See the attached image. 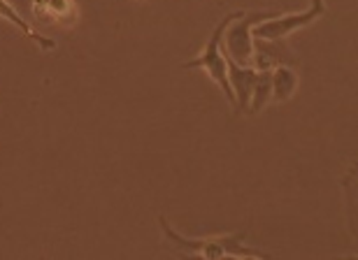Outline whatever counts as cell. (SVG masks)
I'll return each mask as SVG.
<instances>
[{
    "label": "cell",
    "mask_w": 358,
    "mask_h": 260,
    "mask_svg": "<svg viewBox=\"0 0 358 260\" xmlns=\"http://www.w3.org/2000/svg\"><path fill=\"white\" fill-rule=\"evenodd\" d=\"M277 65H293L296 68V54L286 47L284 40H259L254 38V70H272Z\"/></svg>",
    "instance_id": "obj_6"
},
{
    "label": "cell",
    "mask_w": 358,
    "mask_h": 260,
    "mask_svg": "<svg viewBox=\"0 0 358 260\" xmlns=\"http://www.w3.org/2000/svg\"><path fill=\"white\" fill-rule=\"evenodd\" d=\"M326 14V0H310V7L303 12H289V14H275L259 26H254L252 35L259 40H286L293 33L303 31L312 26L314 21Z\"/></svg>",
    "instance_id": "obj_4"
},
{
    "label": "cell",
    "mask_w": 358,
    "mask_h": 260,
    "mask_svg": "<svg viewBox=\"0 0 358 260\" xmlns=\"http://www.w3.org/2000/svg\"><path fill=\"white\" fill-rule=\"evenodd\" d=\"M277 12L259 10V12H245L242 17H235L231 24L226 26L224 33V54L238 65H252L254 59V26H259L261 21L275 17Z\"/></svg>",
    "instance_id": "obj_3"
},
{
    "label": "cell",
    "mask_w": 358,
    "mask_h": 260,
    "mask_svg": "<svg viewBox=\"0 0 358 260\" xmlns=\"http://www.w3.org/2000/svg\"><path fill=\"white\" fill-rule=\"evenodd\" d=\"M272 103V70H256V82L249 98L247 114H259Z\"/></svg>",
    "instance_id": "obj_10"
},
{
    "label": "cell",
    "mask_w": 358,
    "mask_h": 260,
    "mask_svg": "<svg viewBox=\"0 0 358 260\" xmlns=\"http://www.w3.org/2000/svg\"><path fill=\"white\" fill-rule=\"evenodd\" d=\"M161 233L166 237V244L179 249L186 256H198L205 260H219V258H261L266 260L270 254H263L259 249H252L245 244V233H233V235H221V237H186L170 226L168 219H159Z\"/></svg>",
    "instance_id": "obj_1"
},
{
    "label": "cell",
    "mask_w": 358,
    "mask_h": 260,
    "mask_svg": "<svg viewBox=\"0 0 358 260\" xmlns=\"http://www.w3.org/2000/svg\"><path fill=\"white\" fill-rule=\"evenodd\" d=\"M226 72L228 84L235 96V112H247L249 98H252V89L256 82V70L252 65H238L231 56H226Z\"/></svg>",
    "instance_id": "obj_7"
},
{
    "label": "cell",
    "mask_w": 358,
    "mask_h": 260,
    "mask_svg": "<svg viewBox=\"0 0 358 260\" xmlns=\"http://www.w3.org/2000/svg\"><path fill=\"white\" fill-rule=\"evenodd\" d=\"M298 91V72L293 65L272 68V103H286Z\"/></svg>",
    "instance_id": "obj_9"
},
{
    "label": "cell",
    "mask_w": 358,
    "mask_h": 260,
    "mask_svg": "<svg viewBox=\"0 0 358 260\" xmlns=\"http://www.w3.org/2000/svg\"><path fill=\"white\" fill-rule=\"evenodd\" d=\"M31 12L38 24L61 28H73L80 19V7L75 0H31Z\"/></svg>",
    "instance_id": "obj_5"
},
{
    "label": "cell",
    "mask_w": 358,
    "mask_h": 260,
    "mask_svg": "<svg viewBox=\"0 0 358 260\" xmlns=\"http://www.w3.org/2000/svg\"><path fill=\"white\" fill-rule=\"evenodd\" d=\"M0 17H3L5 21H10V24H14L19 28L21 33L26 35V38H31L35 45L40 47V52H45V54H49V52H54L56 49V42L54 40H49L47 35H42V33H38V28H35L33 24H28V21L21 17V14L14 10V7L7 3V0H0Z\"/></svg>",
    "instance_id": "obj_8"
},
{
    "label": "cell",
    "mask_w": 358,
    "mask_h": 260,
    "mask_svg": "<svg viewBox=\"0 0 358 260\" xmlns=\"http://www.w3.org/2000/svg\"><path fill=\"white\" fill-rule=\"evenodd\" d=\"M245 14V10H238V12H231L228 17H224L219 21V26L214 28L212 35L207 38L205 42V49L200 52L196 59H191V61H186L182 63V68L184 70H205L207 72V77L212 79L214 84L219 86L221 93L226 96V100L231 103V107L235 110V96H233V91H231V84H228V72H226V54H224V33H226V26L231 24V21L235 17H242Z\"/></svg>",
    "instance_id": "obj_2"
}]
</instances>
